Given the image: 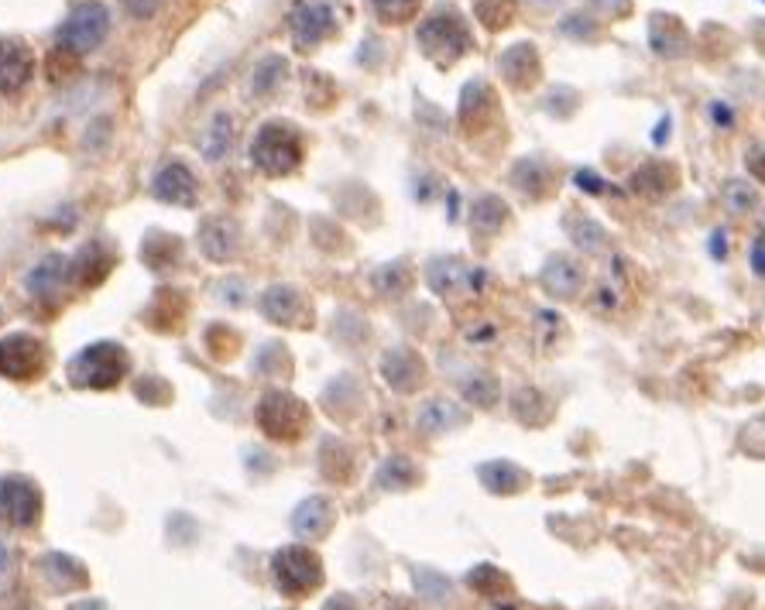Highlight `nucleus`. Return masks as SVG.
Wrapping results in <instances>:
<instances>
[{"label":"nucleus","mask_w":765,"mask_h":610,"mask_svg":"<svg viewBox=\"0 0 765 610\" xmlns=\"http://www.w3.org/2000/svg\"><path fill=\"white\" fill-rule=\"evenodd\" d=\"M131 368V360H128V350L113 343V340H100V343H90L79 350L72 360H69V384L72 388H90V391H107L113 384L125 381Z\"/></svg>","instance_id":"nucleus-1"},{"label":"nucleus","mask_w":765,"mask_h":610,"mask_svg":"<svg viewBox=\"0 0 765 610\" xmlns=\"http://www.w3.org/2000/svg\"><path fill=\"white\" fill-rule=\"evenodd\" d=\"M251 161L265 176H289L302 161V138L286 120H268L251 141Z\"/></svg>","instance_id":"nucleus-2"},{"label":"nucleus","mask_w":765,"mask_h":610,"mask_svg":"<svg viewBox=\"0 0 765 610\" xmlns=\"http://www.w3.org/2000/svg\"><path fill=\"white\" fill-rule=\"evenodd\" d=\"M419 49L433 62H454L467 49H474V38L467 28V18L457 8H436L423 24H419Z\"/></svg>","instance_id":"nucleus-3"},{"label":"nucleus","mask_w":765,"mask_h":610,"mask_svg":"<svg viewBox=\"0 0 765 610\" xmlns=\"http://www.w3.org/2000/svg\"><path fill=\"white\" fill-rule=\"evenodd\" d=\"M110 31V11L103 4H97V0H90V4H79L59 28L56 42L62 52L69 56H87L93 49H100V42L107 38Z\"/></svg>","instance_id":"nucleus-4"},{"label":"nucleus","mask_w":765,"mask_h":610,"mask_svg":"<svg viewBox=\"0 0 765 610\" xmlns=\"http://www.w3.org/2000/svg\"><path fill=\"white\" fill-rule=\"evenodd\" d=\"M271 573H275V583H278L281 593L299 597V593H309V590L319 587V580H324V566H319V559L309 549L286 546V549L275 552Z\"/></svg>","instance_id":"nucleus-5"},{"label":"nucleus","mask_w":765,"mask_h":610,"mask_svg":"<svg viewBox=\"0 0 765 610\" xmlns=\"http://www.w3.org/2000/svg\"><path fill=\"white\" fill-rule=\"evenodd\" d=\"M258 426L281 442H296L309 426V409L289 391H268L258 404Z\"/></svg>","instance_id":"nucleus-6"},{"label":"nucleus","mask_w":765,"mask_h":610,"mask_svg":"<svg viewBox=\"0 0 765 610\" xmlns=\"http://www.w3.org/2000/svg\"><path fill=\"white\" fill-rule=\"evenodd\" d=\"M46 343L31 333H11L0 340V378L8 381H31L46 371Z\"/></svg>","instance_id":"nucleus-7"},{"label":"nucleus","mask_w":765,"mask_h":610,"mask_svg":"<svg viewBox=\"0 0 765 610\" xmlns=\"http://www.w3.org/2000/svg\"><path fill=\"white\" fill-rule=\"evenodd\" d=\"M289 28H292V42L296 49H316L324 38L334 34L337 28V14L330 4H319V0H299L289 14Z\"/></svg>","instance_id":"nucleus-8"},{"label":"nucleus","mask_w":765,"mask_h":610,"mask_svg":"<svg viewBox=\"0 0 765 610\" xmlns=\"http://www.w3.org/2000/svg\"><path fill=\"white\" fill-rule=\"evenodd\" d=\"M42 514V494L28 477H4L0 480V518L28 528Z\"/></svg>","instance_id":"nucleus-9"},{"label":"nucleus","mask_w":765,"mask_h":610,"mask_svg":"<svg viewBox=\"0 0 765 610\" xmlns=\"http://www.w3.org/2000/svg\"><path fill=\"white\" fill-rule=\"evenodd\" d=\"M34 72V56L21 38H0V93H18Z\"/></svg>","instance_id":"nucleus-10"},{"label":"nucleus","mask_w":765,"mask_h":610,"mask_svg":"<svg viewBox=\"0 0 765 610\" xmlns=\"http://www.w3.org/2000/svg\"><path fill=\"white\" fill-rule=\"evenodd\" d=\"M155 199L169 202V207H192L196 202V176L182 166V161H169L155 172L151 179Z\"/></svg>","instance_id":"nucleus-11"},{"label":"nucleus","mask_w":765,"mask_h":610,"mask_svg":"<svg viewBox=\"0 0 765 610\" xmlns=\"http://www.w3.org/2000/svg\"><path fill=\"white\" fill-rule=\"evenodd\" d=\"M199 248L210 261H230L240 248V230L234 220L227 217H210L203 227H199Z\"/></svg>","instance_id":"nucleus-12"},{"label":"nucleus","mask_w":765,"mask_h":610,"mask_svg":"<svg viewBox=\"0 0 765 610\" xmlns=\"http://www.w3.org/2000/svg\"><path fill=\"white\" fill-rule=\"evenodd\" d=\"M261 309H265V316L271 322H278V327H296L302 316H309L306 296L299 289H292V284H278V289H268L265 299H261Z\"/></svg>","instance_id":"nucleus-13"},{"label":"nucleus","mask_w":765,"mask_h":610,"mask_svg":"<svg viewBox=\"0 0 765 610\" xmlns=\"http://www.w3.org/2000/svg\"><path fill=\"white\" fill-rule=\"evenodd\" d=\"M543 284H546L549 296L570 299V296H577L584 289V268L574 258H567V254H556L543 268Z\"/></svg>","instance_id":"nucleus-14"},{"label":"nucleus","mask_w":765,"mask_h":610,"mask_svg":"<svg viewBox=\"0 0 765 610\" xmlns=\"http://www.w3.org/2000/svg\"><path fill=\"white\" fill-rule=\"evenodd\" d=\"M381 374L388 378V384H391L395 391H413V388H419V384H423L426 368H423L419 353H409V350H391V353H385V360H381Z\"/></svg>","instance_id":"nucleus-15"},{"label":"nucleus","mask_w":765,"mask_h":610,"mask_svg":"<svg viewBox=\"0 0 765 610\" xmlns=\"http://www.w3.org/2000/svg\"><path fill=\"white\" fill-rule=\"evenodd\" d=\"M69 261L62 254H49L46 261H38L28 274V292L34 299H56L62 292V284L69 281Z\"/></svg>","instance_id":"nucleus-16"},{"label":"nucleus","mask_w":765,"mask_h":610,"mask_svg":"<svg viewBox=\"0 0 765 610\" xmlns=\"http://www.w3.org/2000/svg\"><path fill=\"white\" fill-rule=\"evenodd\" d=\"M501 76L508 79L511 87H533L539 79V52L536 46H511L501 56Z\"/></svg>","instance_id":"nucleus-17"},{"label":"nucleus","mask_w":765,"mask_h":610,"mask_svg":"<svg viewBox=\"0 0 765 610\" xmlns=\"http://www.w3.org/2000/svg\"><path fill=\"white\" fill-rule=\"evenodd\" d=\"M110 264H113V254L103 248V243L93 240V243H87V248L76 254V261L69 264V271L79 274V281H83V284H97L110 271Z\"/></svg>","instance_id":"nucleus-18"},{"label":"nucleus","mask_w":765,"mask_h":610,"mask_svg":"<svg viewBox=\"0 0 765 610\" xmlns=\"http://www.w3.org/2000/svg\"><path fill=\"white\" fill-rule=\"evenodd\" d=\"M683 42H687V31L673 14H656L653 18V49L666 59H676L683 52Z\"/></svg>","instance_id":"nucleus-19"},{"label":"nucleus","mask_w":765,"mask_h":610,"mask_svg":"<svg viewBox=\"0 0 765 610\" xmlns=\"http://www.w3.org/2000/svg\"><path fill=\"white\" fill-rule=\"evenodd\" d=\"M505 217H508L505 202H501L498 196H485V199L474 202V210H470V227H474L477 233H498V230L505 227Z\"/></svg>","instance_id":"nucleus-20"},{"label":"nucleus","mask_w":765,"mask_h":610,"mask_svg":"<svg viewBox=\"0 0 765 610\" xmlns=\"http://www.w3.org/2000/svg\"><path fill=\"white\" fill-rule=\"evenodd\" d=\"M330 521V504L324 498H312L296 511V532L302 536H324Z\"/></svg>","instance_id":"nucleus-21"},{"label":"nucleus","mask_w":765,"mask_h":610,"mask_svg":"<svg viewBox=\"0 0 765 610\" xmlns=\"http://www.w3.org/2000/svg\"><path fill=\"white\" fill-rule=\"evenodd\" d=\"M567 233L574 237V243L577 248H584V251H604V243H608V233H604L590 217H570L567 220Z\"/></svg>","instance_id":"nucleus-22"},{"label":"nucleus","mask_w":765,"mask_h":610,"mask_svg":"<svg viewBox=\"0 0 765 610\" xmlns=\"http://www.w3.org/2000/svg\"><path fill=\"white\" fill-rule=\"evenodd\" d=\"M480 477H485V483L491 487V491H498V494H511L515 487H521V483L529 480L515 463H488L485 470H480Z\"/></svg>","instance_id":"nucleus-23"},{"label":"nucleus","mask_w":765,"mask_h":610,"mask_svg":"<svg viewBox=\"0 0 765 610\" xmlns=\"http://www.w3.org/2000/svg\"><path fill=\"white\" fill-rule=\"evenodd\" d=\"M474 14L485 28L501 31L515 18V0H474Z\"/></svg>","instance_id":"nucleus-24"},{"label":"nucleus","mask_w":765,"mask_h":610,"mask_svg":"<svg viewBox=\"0 0 765 610\" xmlns=\"http://www.w3.org/2000/svg\"><path fill=\"white\" fill-rule=\"evenodd\" d=\"M419 4H423V0H371L378 21H385V24H406V21H413L416 11H419Z\"/></svg>","instance_id":"nucleus-25"},{"label":"nucleus","mask_w":765,"mask_h":610,"mask_svg":"<svg viewBox=\"0 0 765 610\" xmlns=\"http://www.w3.org/2000/svg\"><path fill=\"white\" fill-rule=\"evenodd\" d=\"M286 69H289V62L278 59V56L258 62V69H255V90H258V93H271V90L281 83V76H286Z\"/></svg>","instance_id":"nucleus-26"},{"label":"nucleus","mask_w":765,"mask_h":610,"mask_svg":"<svg viewBox=\"0 0 765 610\" xmlns=\"http://www.w3.org/2000/svg\"><path fill=\"white\" fill-rule=\"evenodd\" d=\"M227 148H230V124H227V117H217L213 120V134L207 141V154L220 158V154H227Z\"/></svg>","instance_id":"nucleus-27"},{"label":"nucleus","mask_w":765,"mask_h":610,"mask_svg":"<svg viewBox=\"0 0 765 610\" xmlns=\"http://www.w3.org/2000/svg\"><path fill=\"white\" fill-rule=\"evenodd\" d=\"M125 8L135 18H151V14H158L166 8V0H125Z\"/></svg>","instance_id":"nucleus-28"},{"label":"nucleus","mask_w":765,"mask_h":610,"mask_svg":"<svg viewBox=\"0 0 765 610\" xmlns=\"http://www.w3.org/2000/svg\"><path fill=\"white\" fill-rule=\"evenodd\" d=\"M574 182L580 186V189H587L590 196H600V192H612V186L608 182H600L590 169H580L577 176H574Z\"/></svg>","instance_id":"nucleus-29"},{"label":"nucleus","mask_w":765,"mask_h":610,"mask_svg":"<svg viewBox=\"0 0 765 610\" xmlns=\"http://www.w3.org/2000/svg\"><path fill=\"white\" fill-rule=\"evenodd\" d=\"M590 4L597 8V11H604L608 18H625L628 14V0H590Z\"/></svg>","instance_id":"nucleus-30"},{"label":"nucleus","mask_w":765,"mask_h":610,"mask_svg":"<svg viewBox=\"0 0 765 610\" xmlns=\"http://www.w3.org/2000/svg\"><path fill=\"white\" fill-rule=\"evenodd\" d=\"M752 271H755V274L762 278V237H758V240L752 243Z\"/></svg>","instance_id":"nucleus-31"},{"label":"nucleus","mask_w":765,"mask_h":610,"mask_svg":"<svg viewBox=\"0 0 765 610\" xmlns=\"http://www.w3.org/2000/svg\"><path fill=\"white\" fill-rule=\"evenodd\" d=\"M4 569H8V549L0 546V573H4Z\"/></svg>","instance_id":"nucleus-32"}]
</instances>
